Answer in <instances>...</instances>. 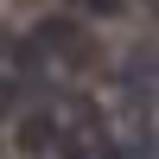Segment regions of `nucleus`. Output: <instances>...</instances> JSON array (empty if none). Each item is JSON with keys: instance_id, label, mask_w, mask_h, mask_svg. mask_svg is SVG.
<instances>
[{"instance_id": "1", "label": "nucleus", "mask_w": 159, "mask_h": 159, "mask_svg": "<svg viewBox=\"0 0 159 159\" xmlns=\"http://www.w3.org/2000/svg\"><path fill=\"white\" fill-rule=\"evenodd\" d=\"M57 159H127L121 140L108 134L89 102H64V134H57Z\"/></svg>"}, {"instance_id": "2", "label": "nucleus", "mask_w": 159, "mask_h": 159, "mask_svg": "<svg viewBox=\"0 0 159 159\" xmlns=\"http://www.w3.org/2000/svg\"><path fill=\"white\" fill-rule=\"evenodd\" d=\"M32 45L45 51L51 64H64V70H89V64H96V45H89V32L76 19H38L32 25Z\"/></svg>"}, {"instance_id": "3", "label": "nucleus", "mask_w": 159, "mask_h": 159, "mask_svg": "<svg viewBox=\"0 0 159 159\" xmlns=\"http://www.w3.org/2000/svg\"><path fill=\"white\" fill-rule=\"evenodd\" d=\"M121 89H127V102H134L140 121H153V108H159V51H153V45H140L134 57H127Z\"/></svg>"}, {"instance_id": "4", "label": "nucleus", "mask_w": 159, "mask_h": 159, "mask_svg": "<svg viewBox=\"0 0 159 159\" xmlns=\"http://www.w3.org/2000/svg\"><path fill=\"white\" fill-rule=\"evenodd\" d=\"M57 134H64V115H57V108H38V115L19 121V147H25V153H51Z\"/></svg>"}, {"instance_id": "5", "label": "nucleus", "mask_w": 159, "mask_h": 159, "mask_svg": "<svg viewBox=\"0 0 159 159\" xmlns=\"http://www.w3.org/2000/svg\"><path fill=\"white\" fill-rule=\"evenodd\" d=\"M83 7H89V13H102V19H108V13H121L127 0H83Z\"/></svg>"}, {"instance_id": "6", "label": "nucleus", "mask_w": 159, "mask_h": 159, "mask_svg": "<svg viewBox=\"0 0 159 159\" xmlns=\"http://www.w3.org/2000/svg\"><path fill=\"white\" fill-rule=\"evenodd\" d=\"M147 7H159V0H147Z\"/></svg>"}]
</instances>
